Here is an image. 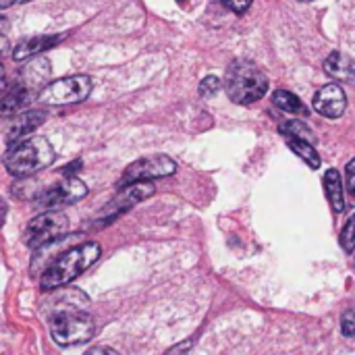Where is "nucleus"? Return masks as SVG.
Returning a JSON list of instances; mask_svg holds the SVG:
<instances>
[{
  "mask_svg": "<svg viewBox=\"0 0 355 355\" xmlns=\"http://www.w3.org/2000/svg\"><path fill=\"white\" fill-rule=\"evenodd\" d=\"M100 254H102V248L96 241L69 248L42 272V279H40L42 289H56L75 281L81 272H85L100 258Z\"/></svg>",
  "mask_w": 355,
  "mask_h": 355,
  "instance_id": "nucleus-1",
  "label": "nucleus"
},
{
  "mask_svg": "<svg viewBox=\"0 0 355 355\" xmlns=\"http://www.w3.org/2000/svg\"><path fill=\"white\" fill-rule=\"evenodd\" d=\"M54 158V148L46 137H27L6 150L4 168L12 177H29L50 166Z\"/></svg>",
  "mask_w": 355,
  "mask_h": 355,
  "instance_id": "nucleus-2",
  "label": "nucleus"
},
{
  "mask_svg": "<svg viewBox=\"0 0 355 355\" xmlns=\"http://www.w3.org/2000/svg\"><path fill=\"white\" fill-rule=\"evenodd\" d=\"M225 89L229 94V98L235 104H254L260 98L266 96L268 92V79L266 75L248 60H235L231 62V67L227 69V77H225Z\"/></svg>",
  "mask_w": 355,
  "mask_h": 355,
  "instance_id": "nucleus-3",
  "label": "nucleus"
},
{
  "mask_svg": "<svg viewBox=\"0 0 355 355\" xmlns=\"http://www.w3.org/2000/svg\"><path fill=\"white\" fill-rule=\"evenodd\" d=\"M96 333V322L89 314L81 310H69L58 312L50 320V335L56 345L60 347H73L92 341Z\"/></svg>",
  "mask_w": 355,
  "mask_h": 355,
  "instance_id": "nucleus-4",
  "label": "nucleus"
},
{
  "mask_svg": "<svg viewBox=\"0 0 355 355\" xmlns=\"http://www.w3.org/2000/svg\"><path fill=\"white\" fill-rule=\"evenodd\" d=\"M69 233V218L58 210H48L31 218L23 231V241L31 250H40L46 243H52Z\"/></svg>",
  "mask_w": 355,
  "mask_h": 355,
  "instance_id": "nucleus-5",
  "label": "nucleus"
},
{
  "mask_svg": "<svg viewBox=\"0 0 355 355\" xmlns=\"http://www.w3.org/2000/svg\"><path fill=\"white\" fill-rule=\"evenodd\" d=\"M92 92V79L87 75H71L48 83L40 94L37 100L48 106H64L83 102Z\"/></svg>",
  "mask_w": 355,
  "mask_h": 355,
  "instance_id": "nucleus-6",
  "label": "nucleus"
},
{
  "mask_svg": "<svg viewBox=\"0 0 355 355\" xmlns=\"http://www.w3.org/2000/svg\"><path fill=\"white\" fill-rule=\"evenodd\" d=\"M177 171V164L173 158L164 156V154H156V156H146L135 160L133 164H129L119 181L121 187L131 185V183H139V181H152V179H160V177H168Z\"/></svg>",
  "mask_w": 355,
  "mask_h": 355,
  "instance_id": "nucleus-7",
  "label": "nucleus"
},
{
  "mask_svg": "<svg viewBox=\"0 0 355 355\" xmlns=\"http://www.w3.org/2000/svg\"><path fill=\"white\" fill-rule=\"evenodd\" d=\"M85 196H87V185L81 179H77V177H64L52 189H46L35 200V204L42 206V208H48V210H56V208H62V206L77 204Z\"/></svg>",
  "mask_w": 355,
  "mask_h": 355,
  "instance_id": "nucleus-8",
  "label": "nucleus"
},
{
  "mask_svg": "<svg viewBox=\"0 0 355 355\" xmlns=\"http://www.w3.org/2000/svg\"><path fill=\"white\" fill-rule=\"evenodd\" d=\"M154 193V185H152V181H139V183H131V185H125V187H121V191L108 202V206H106V210H104V218L102 220H106V225H108V220H112L114 216H119V214H123V212H127L129 208H133L135 204H139V202H144L146 198H150Z\"/></svg>",
  "mask_w": 355,
  "mask_h": 355,
  "instance_id": "nucleus-9",
  "label": "nucleus"
},
{
  "mask_svg": "<svg viewBox=\"0 0 355 355\" xmlns=\"http://www.w3.org/2000/svg\"><path fill=\"white\" fill-rule=\"evenodd\" d=\"M314 110L327 119H339L347 108V96L339 83H327L314 94Z\"/></svg>",
  "mask_w": 355,
  "mask_h": 355,
  "instance_id": "nucleus-10",
  "label": "nucleus"
},
{
  "mask_svg": "<svg viewBox=\"0 0 355 355\" xmlns=\"http://www.w3.org/2000/svg\"><path fill=\"white\" fill-rule=\"evenodd\" d=\"M44 121H46V114L42 110H27V112L19 114L12 121V125H10V129L6 133V144L15 146V144L23 141V137L29 135L31 131H35Z\"/></svg>",
  "mask_w": 355,
  "mask_h": 355,
  "instance_id": "nucleus-11",
  "label": "nucleus"
},
{
  "mask_svg": "<svg viewBox=\"0 0 355 355\" xmlns=\"http://www.w3.org/2000/svg\"><path fill=\"white\" fill-rule=\"evenodd\" d=\"M324 73L337 81H347L355 85V60L341 54V52H333L327 56L324 60Z\"/></svg>",
  "mask_w": 355,
  "mask_h": 355,
  "instance_id": "nucleus-12",
  "label": "nucleus"
},
{
  "mask_svg": "<svg viewBox=\"0 0 355 355\" xmlns=\"http://www.w3.org/2000/svg\"><path fill=\"white\" fill-rule=\"evenodd\" d=\"M64 35H35V37H29V40H23L17 44L15 52H12V58L15 60H25V58H31L52 46H56L58 42H62Z\"/></svg>",
  "mask_w": 355,
  "mask_h": 355,
  "instance_id": "nucleus-13",
  "label": "nucleus"
},
{
  "mask_svg": "<svg viewBox=\"0 0 355 355\" xmlns=\"http://www.w3.org/2000/svg\"><path fill=\"white\" fill-rule=\"evenodd\" d=\"M324 191L329 198L331 208L339 214L345 210V196H343V183H341V175L337 168H329L324 173Z\"/></svg>",
  "mask_w": 355,
  "mask_h": 355,
  "instance_id": "nucleus-14",
  "label": "nucleus"
},
{
  "mask_svg": "<svg viewBox=\"0 0 355 355\" xmlns=\"http://www.w3.org/2000/svg\"><path fill=\"white\" fill-rule=\"evenodd\" d=\"M27 96H29V89H27L25 81H15L4 92V98H2V114H10L17 108H21L27 102Z\"/></svg>",
  "mask_w": 355,
  "mask_h": 355,
  "instance_id": "nucleus-15",
  "label": "nucleus"
},
{
  "mask_svg": "<svg viewBox=\"0 0 355 355\" xmlns=\"http://www.w3.org/2000/svg\"><path fill=\"white\" fill-rule=\"evenodd\" d=\"M272 102L277 108L285 110V112H291V114H308L304 102L289 89H277L275 96H272Z\"/></svg>",
  "mask_w": 355,
  "mask_h": 355,
  "instance_id": "nucleus-16",
  "label": "nucleus"
},
{
  "mask_svg": "<svg viewBox=\"0 0 355 355\" xmlns=\"http://www.w3.org/2000/svg\"><path fill=\"white\" fill-rule=\"evenodd\" d=\"M287 146H289V148H291V150L310 166V168H320V156H318L314 144L304 141V139H293V137H289V139H287Z\"/></svg>",
  "mask_w": 355,
  "mask_h": 355,
  "instance_id": "nucleus-17",
  "label": "nucleus"
},
{
  "mask_svg": "<svg viewBox=\"0 0 355 355\" xmlns=\"http://www.w3.org/2000/svg\"><path fill=\"white\" fill-rule=\"evenodd\" d=\"M281 133H283L287 139L293 137V139H304V141H310V144L316 141V135L312 133V129H310L304 121H300V119H293V121L283 123V125H281Z\"/></svg>",
  "mask_w": 355,
  "mask_h": 355,
  "instance_id": "nucleus-18",
  "label": "nucleus"
},
{
  "mask_svg": "<svg viewBox=\"0 0 355 355\" xmlns=\"http://www.w3.org/2000/svg\"><path fill=\"white\" fill-rule=\"evenodd\" d=\"M339 243H341V248H343L347 254L355 250V214L347 220V225L343 227L341 237H339Z\"/></svg>",
  "mask_w": 355,
  "mask_h": 355,
  "instance_id": "nucleus-19",
  "label": "nucleus"
},
{
  "mask_svg": "<svg viewBox=\"0 0 355 355\" xmlns=\"http://www.w3.org/2000/svg\"><path fill=\"white\" fill-rule=\"evenodd\" d=\"M220 87H223V81H220L218 77H214V75H208V77L200 83V96H204V98H214V96L220 92Z\"/></svg>",
  "mask_w": 355,
  "mask_h": 355,
  "instance_id": "nucleus-20",
  "label": "nucleus"
},
{
  "mask_svg": "<svg viewBox=\"0 0 355 355\" xmlns=\"http://www.w3.org/2000/svg\"><path fill=\"white\" fill-rule=\"evenodd\" d=\"M341 333L345 337H355V306L343 312V316H341Z\"/></svg>",
  "mask_w": 355,
  "mask_h": 355,
  "instance_id": "nucleus-21",
  "label": "nucleus"
},
{
  "mask_svg": "<svg viewBox=\"0 0 355 355\" xmlns=\"http://www.w3.org/2000/svg\"><path fill=\"white\" fill-rule=\"evenodd\" d=\"M223 4H225L227 10L241 15V12H245L252 6V0H223Z\"/></svg>",
  "mask_w": 355,
  "mask_h": 355,
  "instance_id": "nucleus-22",
  "label": "nucleus"
},
{
  "mask_svg": "<svg viewBox=\"0 0 355 355\" xmlns=\"http://www.w3.org/2000/svg\"><path fill=\"white\" fill-rule=\"evenodd\" d=\"M345 181H347V189L349 193L355 198V158L352 162H347V168H345Z\"/></svg>",
  "mask_w": 355,
  "mask_h": 355,
  "instance_id": "nucleus-23",
  "label": "nucleus"
},
{
  "mask_svg": "<svg viewBox=\"0 0 355 355\" xmlns=\"http://www.w3.org/2000/svg\"><path fill=\"white\" fill-rule=\"evenodd\" d=\"M85 355H119L114 349H110V347H102V345H98V347H92V349H87Z\"/></svg>",
  "mask_w": 355,
  "mask_h": 355,
  "instance_id": "nucleus-24",
  "label": "nucleus"
},
{
  "mask_svg": "<svg viewBox=\"0 0 355 355\" xmlns=\"http://www.w3.org/2000/svg\"><path fill=\"white\" fill-rule=\"evenodd\" d=\"M302 2H312V0H302Z\"/></svg>",
  "mask_w": 355,
  "mask_h": 355,
  "instance_id": "nucleus-25",
  "label": "nucleus"
},
{
  "mask_svg": "<svg viewBox=\"0 0 355 355\" xmlns=\"http://www.w3.org/2000/svg\"><path fill=\"white\" fill-rule=\"evenodd\" d=\"M19 2H27V0H19Z\"/></svg>",
  "mask_w": 355,
  "mask_h": 355,
  "instance_id": "nucleus-26",
  "label": "nucleus"
},
{
  "mask_svg": "<svg viewBox=\"0 0 355 355\" xmlns=\"http://www.w3.org/2000/svg\"><path fill=\"white\" fill-rule=\"evenodd\" d=\"M354 266H355V256H354Z\"/></svg>",
  "mask_w": 355,
  "mask_h": 355,
  "instance_id": "nucleus-27",
  "label": "nucleus"
}]
</instances>
